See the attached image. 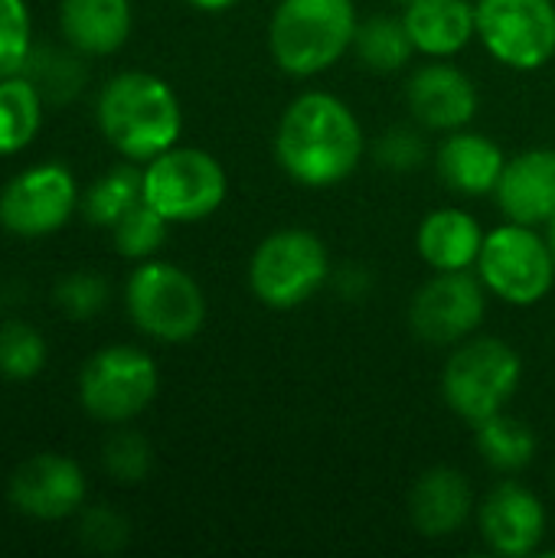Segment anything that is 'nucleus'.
I'll use <instances>...</instances> for the list:
<instances>
[{
    "label": "nucleus",
    "mask_w": 555,
    "mask_h": 558,
    "mask_svg": "<svg viewBox=\"0 0 555 558\" xmlns=\"http://www.w3.org/2000/svg\"><path fill=\"white\" fill-rule=\"evenodd\" d=\"M85 474L82 468L56 451H43V454H29L26 461H20L7 481V500L10 507L26 517V520H39V523H59L75 517L85 507Z\"/></svg>",
    "instance_id": "obj_13"
},
{
    "label": "nucleus",
    "mask_w": 555,
    "mask_h": 558,
    "mask_svg": "<svg viewBox=\"0 0 555 558\" xmlns=\"http://www.w3.org/2000/svg\"><path fill=\"white\" fill-rule=\"evenodd\" d=\"M478 39L507 69L536 72L555 56L553 0H478Z\"/></svg>",
    "instance_id": "obj_10"
},
{
    "label": "nucleus",
    "mask_w": 555,
    "mask_h": 558,
    "mask_svg": "<svg viewBox=\"0 0 555 558\" xmlns=\"http://www.w3.org/2000/svg\"><path fill=\"white\" fill-rule=\"evenodd\" d=\"M357 26L353 0H278L268 23V49L281 72L311 78L353 49Z\"/></svg>",
    "instance_id": "obj_3"
},
{
    "label": "nucleus",
    "mask_w": 555,
    "mask_h": 558,
    "mask_svg": "<svg viewBox=\"0 0 555 558\" xmlns=\"http://www.w3.org/2000/svg\"><path fill=\"white\" fill-rule=\"evenodd\" d=\"M108 298H111V288L108 281L98 275V271H72L65 278L56 281L52 288V304L62 317L69 320H92L98 317L105 307H108Z\"/></svg>",
    "instance_id": "obj_30"
},
{
    "label": "nucleus",
    "mask_w": 555,
    "mask_h": 558,
    "mask_svg": "<svg viewBox=\"0 0 555 558\" xmlns=\"http://www.w3.org/2000/svg\"><path fill=\"white\" fill-rule=\"evenodd\" d=\"M474 513V490L468 477L455 468H432L425 471L409 497L412 526L425 539H445L458 533Z\"/></svg>",
    "instance_id": "obj_17"
},
{
    "label": "nucleus",
    "mask_w": 555,
    "mask_h": 558,
    "mask_svg": "<svg viewBox=\"0 0 555 558\" xmlns=\"http://www.w3.org/2000/svg\"><path fill=\"white\" fill-rule=\"evenodd\" d=\"M330 278L327 245L307 229H278L258 242L249 262L252 294L275 311L307 304Z\"/></svg>",
    "instance_id": "obj_6"
},
{
    "label": "nucleus",
    "mask_w": 555,
    "mask_h": 558,
    "mask_svg": "<svg viewBox=\"0 0 555 558\" xmlns=\"http://www.w3.org/2000/svg\"><path fill=\"white\" fill-rule=\"evenodd\" d=\"M415 52L448 59L478 36V10L471 0H415L402 10Z\"/></svg>",
    "instance_id": "obj_20"
},
{
    "label": "nucleus",
    "mask_w": 555,
    "mask_h": 558,
    "mask_svg": "<svg viewBox=\"0 0 555 558\" xmlns=\"http://www.w3.org/2000/svg\"><path fill=\"white\" fill-rule=\"evenodd\" d=\"M363 128L347 101L330 92L298 95L275 131L278 167L301 186H334L363 160Z\"/></svg>",
    "instance_id": "obj_1"
},
{
    "label": "nucleus",
    "mask_w": 555,
    "mask_h": 558,
    "mask_svg": "<svg viewBox=\"0 0 555 558\" xmlns=\"http://www.w3.org/2000/svg\"><path fill=\"white\" fill-rule=\"evenodd\" d=\"M376 160L386 170H415L425 160V144L415 131L409 128H396L386 131L376 144Z\"/></svg>",
    "instance_id": "obj_33"
},
{
    "label": "nucleus",
    "mask_w": 555,
    "mask_h": 558,
    "mask_svg": "<svg viewBox=\"0 0 555 558\" xmlns=\"http://www.w3.org/2000/svg\"><path fill=\"white\" fill-rule=\"evenodd\" d=\"M43 105V95L23 72L0 78V157H13L36 141Z\"/></svg>",
    "instance_id": "obj_22"
},
{
    "label": "nucleus",
    "mask_w": 555,
    "mask_h": 558,
    "mask_svg": "<svg viewBox=\"0 0 555 558\" xmlns=\"http://www.w3.org/2000/svg\"><path fill=\"white\" fill-rule=\"evenodd\" d=\"M144 199V170L134 167V160L111 167L101 173L79 199V209L85 222L98 229H111L128 209H134Z\"/></svg>",
    "instance_id": "obj_23"
},
{
    "label": "nucleus",
    "mask_w": 555,
    "mask_h": 558,
    "mask_svg": "<svg viewBox=\"0 0 555 558\" xmlns=\"http://www.w3.org/2000/svg\"><path fill=\"white\" fill-rule=\"evenodd\" d=\"M167 229L170 222L150 206V203H137L134 209H128L114 226H111V239H114V252L121 258L131 262H147L160 252V245L167 242Z\"/></svg>",
    "instance_id": "obj_28"
},
{
    "label": "nucleus",
    "mask_w": 555,
    "mask_h": 558,
    "mask_svg": "<svg viewBox=\"0 0 555 558\" xmlns=\"http://www.w3.org/2000/svg\"><path fill=\"white\" fill-rule=\"evenodd\" d=\"M33 49L26 0H0V78L23 72Z\"/></svg>",
    "instance_id": "obj_31"
},
{
    "label": "nucleus",
    "mask_w": 555,
    "mask_h": 558,
    "mask_svg": "<svg viewBox=\"0 0 555 558\" xmlns=\"http://www.w3.org/2000/svg\"><path fill=\"white\" fill-rule=\"evenodd\" d=\"M409 111L419 124L432 131H458L468 128L478 114V88L474 82L448 62H429L412 72L406 85Z\"/></svg>",
    "instance_id": "obj_15"
},
{
    "label": "nucleus",
    "mask_w": 555,
    "mask_h": 558,
    "mask_svg": "<svg viewBox=\"0 0 555 558\" xmlns=\"http://www.w3.org/2000/svg\"><path fill=\"white\" fill-rule=\"evenodd\" d=\"M523 379L520 353L497 337H474L461 340V347L448 356L442 369V396L448 409L478 425L517 396Z\"/></svg>",
    "instance_id": "obj_4"
},
{
    "label": "nucleus",
    "mask_w": 555,
    "mask_h": 558,
    "mask_svg": "<svg viewBox=\"0 0 555 558\" xmlns=\"http://www.w3.org/2000/svg\"><path fill=\"white\" fill-rule=\"evenodd\" d=\"M124 304L141 333L160 343H186L206 324V294L173 262H141L124 288Z\"/></svg>",
    "instance_id": "obj_5"
},
{
    "label": "nucleus",
    "mask_w": 555,
    "mask_h": 558,
    "mask_svg": "<svg viewBox=\"0 0 555 558\" xmlns=\"http://www.w3.org/2000/svg\"><path fill=\"white\" fill-rule=\"evenodd\" d=\"M389 3H399V7L406 10V7H409V3H415V0H389Z\"/></svg>",
    "instance_id": "obj_36"
},
{
    "label": "nucleus",
    "mask_w": 555,
    "mask_h": 558,
    "mask_svg": "<svg viewBox=\"0 0 555 558\" xmlns=\"http://www.w3.org/2000/svg\"><path fill=\"white\" fill-rule=\"evenodd\" d=\"M484 291L487 288L481 275H471V268L438 271L412 298V307H409L412 333L432 347L468 340L484 320V311H487Z\"/></svg>",
    "instance_id": "obj_12"
},
{
    "label": "nucleus",
    "mask_w": 555,
    "mask_h": 558,
    "mask_svg": "<svg viewBox=\"0 0 555 558\" xmlns=\"http://www.w3.org/2000/svg\"><path fill=\"white\" fill-rule=\"evenodd\" d=\"M507 167L504 150L478 131H451L435 154V170L442 183L461 196H484L494 193L500 183V173Z\"/></svg>",
    "instance_id": "obj_18"
},
{
    "label": "nucleus",
    "mask_w": 555,
    "mask_h": 558,
    "mask_svg": "<svg viewBox=\"0 0 555 558\" xmlns=\"http://www.w3.org/2000/svg\"><path fill=\"white\" fill-rule=\"evenodd\" d=\"M49 360L46 337L26 320L0 324V379L7 383H29L43 373Z\"/></svg>",
    "instance_id": "obj_27"
},
{
    "label": "nucleus",
    "mask_w": 555,
    "mask_h": 558,
    "mask_svg": "<svg viewBox=\"0 0 555 558\" xmlns=\"http://www.w3.org/2000/svg\"><path fill=\"white\" fill-rule=\"evenodd\" d=\"M419 255L435 271H464L478 265L484 248V232L471 213L458 206L432 209L419 226Z\"/></svg>",
    "instance_id": "obj_21"
},
{
    "label": "nucleus",
    "mask_w": 555,
    "mask_h": 558,
    "mask_svg": "<svg viewBox=\"0 0 555 558\" xmlns=\"http://www.w3.org/2000/svg\"><path fill=\"white\" fill-rule=\"evenodd\" d=\"M546 229H550V232H546V242H550V248H553V258H555V216L546 222Z\"/></svg>",
    "instance_id": "obj_35"
},
{
    "label": "nucleus",
    "mask_w": 555,
    "mask_h": 558,
    "mask_svg": "<svg viewBox=\"0 0 555 558\" xmlns=\"http://www.w3.org/2000/svg\"><path fill=\"white\" fill-rule=\"evenodd\" d=\"M101 468L114 484H141L154 468V448L141 432L118 428L101 445Z\"/></svg>",
    "instance_id": "obj_29"
},
{
    "label": "nucleus",
    "mask_w": 555,
    "mask_h": 558,
    "mask_svg": "<svg viewBox=\"0 0 555 558\" xmlns=\"http://www.w3.org/2000/svg\"><path fill=\"white\" fill-rule=\"evenodd\" d=\"M79 186L65 163H36L20 170L0 190V226L20 239L59 232L79 209Z\"/></svg>",
    "instance_id": "obj_11"
},
{
    "label": "nucleus",
    "mask_w": 555,
    "mask_h": 558,
    "mask_svg": "<svg viewBox=\"0 0 555 558\" xmlns=\"http://www.w3.org/2000/svg\"><path fill=\"white\" fill-rule=\"evenodd\" d=\"M229 193L222 163L200 147H170L144 163V203L170 226L209 219Z\"/></svg>",
    "instance_id": "obj_8"
},
{
    "label": "nucleus",
    "mask_w": 555,
    "mask_h": 558,
    "mask_svg": "<svg viewBox=\"0 0 555 558\" xmlns=\"http://www.w3.org/2000/svg\"><path fill=\"white\" fill-rule=\"evenodd\" d=\"M353 52L373 72H396L412 59L415 46H412V36H409L402 16L379 13V16H370L357 26Z\"/></svg>",
    "instance_id": "obj_24"
},
{
    "label": "nucleus",
    "mask_w": 555,
    "mask_h": 558,
    "mask_svg": "<svg viewBox=\"0 0 555 558\" xmlns=\"http://www.w3.org/2000/svg\"><path fill=\"white\" fill-rule=\"evenodd\" d=\"M478 451L494 471L517 474L533 461L536 438H533L530 425H523L520 418H514L507 412H497V415L478 422Z\"/></svg>",
    "instance_id": "obj_25"
},
{
    "label": "nucleus",
    "mask_w": 555,
    "mask_h": 558,
    "mask_svg": "<svg viewBox=\"0 0 555 558\" xmlns=\"http://www.w3.org/2000/svg\"><path fill=\"white\" fill-rule=\"evenodd\" d=\"M134 26L131 0H59V33L82 56L118 52Z\"/></svg>",
    "instance_id": "obj_19"
},
{
    "label": "nucleus",
    "mask_w": 555,
    "mask_h": 558,
    "mask_svg": "<svg viewBox=\"0 0 555 558\" xmlns=\"http://www.w3.org/2000/svg\"><path fill=\"white\" fill-rule=\"evenodd\" d=\"M160 389V373L150 353L131 343L101 347L79 369V405L101 425H128Z\"/></svg>",
    "instance_id": "obj_7"
},
{
    "label": "nucleus",
    "mask_w": 555,
    "mask_h": 558,
    "mask_svg": "<svg viewBox=\"0 0 555 558\" xmlns=\"http://www.w3.org/2000/svg\"><path fill=\"white\" fill-rule=\"evenodd\" d=\"M23 75L36 85V92L43 95L46 105H65L85 85V65L75 56V49L69 52V49H56V46L29 49Z\"/></svg>",
    "instance_id": "obj_26"
},
{
    "label": "nucleus",
    "mask_w": 555,
    "mask_h": 558,
    "mask_svg": "<svg viewBox=\"0 0 555 558\" xmlns=\"http://www.w3.org/2000/svg\"><path fill=\"white\" fill-rule=\"evenodd\" d=\"M186 3H193L196 10H206V13H219V10H229L239 0H186Z\"/></svg>",
    "instance_id": "obj_34"
},
{
    "label": "nucleus",
    "mask_w": 555,
    "mask_h": 558,
    "mask_svg": "<svg viewBox=\"0 0 555 558\" xmlns=\"http://www.w3.org/2000/svg\"><path fill=\"white\" fill-rule=\"evenodd\" d=\"M128 520L111 510L108 504H98V507H88L82 510L79 517V543L88 549V553H101V556H111L118 549H124L128 543Z\"/></svg>",
    "instance_id": "obj_32"
},
{
    "label": "nucleus",
    "mask_w": 555,
    "mask_h": 558,
    "mask_svg": "<svg viewBox=\"0 0 555 558\" xmlns=\"http://www.w3.org/2000/svg\"><path fill=\"white\" fill-rule=\"evenodd\" d=\"M101 137L134 163H147L170 150L183 134V108L177 92L150 72L111 75L95 101Z\"/></svg>",
    "instance_id": "obj_2"
},
{
    "label": "nucleus",
    "mask_w": 555,
    "mask_h": 558,
    "mask_svg": "<svg viewBox=\"0 0 555 558\" xmlns=\"http://www.w3.org/2000/svg\"><path fill=\"white\" fill-rule=\"evenodd\" d=\"M478 275L500 301L514 307H533L553 291V248L543 235H536L533 226L507 222L484 235Z\"/></svg>",
    "instance_id": "obj_9"
},
{
    "label": "nucleus",
    "mask_w": 555,
    "mask_h": 558,
    "mask_svg": "<svg viewBox=\"0 0 555 558\" xmlns=\"http://www.w3.org/2000/svg\"><path fill=\"white\" fill-rule=\"evenodd\" d=\"M478 526L491 553L507 558L533 556L546 536V507L523 484H500L478 510Z\"/></svg>",
    "instance_id": "obj_14"
},
{
    "label": "nucleus",
    "mask_w": 555,
    "mask_h": 558,
    "mask_svg": "<svg viewBox=\"0 0 555 558\" xmlns=\"http://www.w3.org/2000/svg\"><path fill=\"white\" fill-rule=\"evenodd\" d=\"M494 196L510 222L546 226L555 216V150L536 147L507 160Z\"/></svg>",
    "instance_id": "obj_16"
}]
</instances>
